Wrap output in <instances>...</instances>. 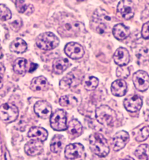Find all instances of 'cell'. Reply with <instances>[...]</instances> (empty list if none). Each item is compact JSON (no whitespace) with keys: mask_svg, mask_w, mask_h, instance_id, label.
<instances>
[{"mask_svg":"<svg viewBox=\"0 0 149 160\" xmlns=\"http://www.w3.org/2000/svg\"><path fill=\"white\" fill-rule=\"evenodd\" d=\"M83 24L74 17L66 16L61 20L58 32L63 37H76L84 29Z\"/></svg>","mask_w":149,"mask_h":160,"instance_id":"6da1fadb","label":"cell"},{"mask_svg":"<svg viewBox=\"0 0 149 160\" xmlns=\"http://www.w3.org/2000/svg\"><path fill=\"white\" fill-rule=\"evenodd\" d=\"M89 143L92 152L99 157H105L109 153L110 150L107 140L100 133H95L91 135Z\"/></svg>","mask_w":149,"mask_h":160,"instance_id":"7a4b0ae2","label":"cell"},{"mask_svg":"<svg viewBox=\"0 0 149 160\" xmlns=\"http://www.w3.org/2000/svg\"><path fill=\"white\" fill-rule=\"evenodd\" d=\"M60 42L59 38L51 32L42 33L36 39L37 47L44 50H53L59 46Z\"/></svg>","mask_w":149,"mask_h":160,"instance_id":"3957f363","label":"cell"},{"mask_svg":"<svg viewBox=\"0 0 149 160\" xmlns=\"http://www.w3.org/2000/svg\"><path fill=\"white\" fill-rule=\"evenodd\" d=\"M95 117L97 122L103 125L109 126L117 119L116 112L106 105H102L96 108Z\"/></svg>","mask_w":149,"mask_h":160,"instance_id":"277c9868","label":"cell"},{"mask_svg":"<svg viewBox=\"0 0 149 160\" xmlns=\"http://www.w3.org/2000/svg\"><path fill=\"white\" fill-rule=\"evenodd\" d=\"M84 75L79 71L73 70L67 74L60 82V87L63 89L72 88L78 86L82 83Z\"/></svg>","mask_w":149,"mask_h":160,"instance_id":"5b68a950","label":"cell"},{"mask_svg":"<svg viewBox=\"0 0 149 160\" xmlns=\"http://www.w3.org/2000/svg\"><path fill=\"white\" fill-rule=\"evenodd\" d=\"M18 116V108L10 103L3 104L0 106V119L5 123L15 121Z\"/></svg>","mask_w":149,"mask_h":160,"instance_id":"8992f818","label":"cell"},{"mask_svg":"<svg viewBox=\"0 0 149 160\" xmlns=\"http://www.w3.org/2000/svg\"><path fill=\"white\" fill-rule=\"evenodd\" d=\"M50 125L56 131H63L67 129V114L63 109H57L50 117Z\"/></svg>","mask_w":149,"mask_h":160,"instance_id":"52a82bcc","label":"cell"},{"mask_svg":"<svg viewBox=\"0 0 149 160\" xmlns=\"http://www.w3.org/2000/svg\"><path fill=\"white\" fill-rule=\"evenodd\" d=\"M132 81L136 88L140 92H145L149 88V75L145 71L140 70L135 72L132 77Z\"/></svg>","mask_w":149,"mask_h":160,"instance_id":"ba28073f","label":"cell"},{"mask_svg":"<svg viewBox=\"0 0 149 160\" xmlns=\"http://www.w3.org/2000/svg\"><path fill=\"white\" fill-rule=\"evenodd\" d=\"M84 153V148L79 143L70 144L65 148V156L67 159L74 160L82 158Z\"/></svg>","mask_w":149,"mask_h":160,"instance_id":"9c48e42d","label":"cell"},{"mask_svg":"<svg viewBox=\"0 0 149 160\" xmlns=\"http://www.w3.org/2000/svg\"><path fill=\"white\" fill-rule=\"evenodd\" d=\"M64 52L68 57L74 60L81 59L84 54L83 47L75 42H70L67 44L64 48Z\"/></svg>","mask_w":149,"mask_h":160,"instance_id":"30bf717a","label":"cell"},{"mask_svg":"<svg viewBox=\"0 0 149 160\" xmlns=\"http://www.w3.org/2000/svg\"><path fill=\"white\" fill-rule=\"evenodd\" d=\"M126 110L131 112L140 110L143 105V100L138 95H131L126 98L123 102Z\"/></svg>","mask_w":149,"mask_h":160,"instance_id":"8fae6325","label":"cell"},{"mask_svg":"<svg viewBox=\"0 0 149 160\" xmlns=\"http://www.w3.org/2000/svg\"><path fill=\"white\" fill-rule=\"evenodd\" d=\"M135 6L133 2L130 1H121L117 5V11L124 19H131L134 16Z\"/></svg>","mask_w":149,"mask_h":160,"instance_id":"7c38bea8","label":"cell"},{"mask_svg":"<svg viewBox=\"0 0 149 160\" xmlns=\"http://www.w3.org/2000/svg\"><path fill=\"white\" fill-rule=\"evenodd\" d=\"M34 108L35 113L41 119H48L52 115V106L46 101L37 102Z\"/></svg>","mask_w":149,"mask_h":160,"instance_id":"4fadbf2b","label":"cell"},{"mask_svg":"<svg viewBox=\"0 0 149 160\" xmlns=\"http://www.w3.org/2000/svg\"><path fill=\"white\" fill-rule=\"evenodd\" d=\"M130 141V135L127 131L122 130L115 134L113 138V150L116 152L123 149Z\"/></svg>","mask_w":149,"mask_h":160,"instance_id":"5bb4252c","label":"cell"},{"mask_svg":"<svg viewBox=\"0 0 149 160\" xmlns=\"http://www.w3.org/2000/svg\"><path fill=\"white\" fill-rule=\"evenodd\" d=\"M113 59L115 63L119 66H126L130 61V53L126 48H119L115 52Z\"/></svg>","mask_w":149,"mask_h":160,"instance_id":"9a60e30c","label":"cell"},{"mask_svg":"<svg viewBox=\"0 0 149 160\" xmlns=\"http://www.w3.org/2000/svg\"><path fill=\"white\" fill-rule=\"evenodd\" d=\"M42 142L38 140H32L25 146L26 154L31 156H35L40 154L43 150Z\"/></svg>","mask_w":149,"mask_h":160,"instance_id":"2e32d148","label":"cell"},{"mask_svg":"<svg viewBox=\"0 0 149 160\" xmlns=\"http://www.w3.org/2000/svg\"><path fill=\"white\" fill-rule=\"evenodd\" d=\"M50 84L47 79L44 76L34 78L31 82V89L34 92L45 91L49 88Z\"/></svg>","mask_w":149,"mask_h":160,"instance_id":"e0dca14e","label":"cell"},{"mask_svg":"<svg viewBox=\"0 0 149 160\" xmlns=\"http://www.w3.org/2000/svg\"><path fill=\"white\" fill-rule=\"evenodd\" d=\"M67 130L70 138L74 139L82 134L83 127L79 122L74 119L69 122L67 126Z\"/></svg>","mask_w":149,"mask_h":160,"instance_id":"ac0fdd59","label":"cell"},{"mask_svg":"<svg viewBox=\"0 0 149 160\" xmlns=\"http://www.w3.org/2000/svg\"><path fill=\"white\" fill-rule=\"evenodd\" d=\"M127 85L124 80H117L112 84L111 90L112 95L117 97H122L126 95Z\"/></svg>","mask_w":149,"mask_h":160,"instance_id":"d6986e66","label":"cell"},{"mask_svg":"<svg viewBox=\"0 0 149 160\" xmlns=\"http://www.w3.org/2000/svg\"><path fill=\"white\" fill-rule=\"evenodd\" d=\"M48 136L47 130L41 127H33L28 132V137L32 140H38L42 142L46 141Z\"/></svg>","mask_w":149,"mask_h":160,"instance_id":"ffe728a7","label":"cell"},{"mask_svg":"<svg viewBox=\"0 0 149 160\" xmlns=\"http://www.w3.org/2000/svg\"><path fill=\"white\" fill-rule=\"evenodd\" d=\"M112 33L118 40H123L130 36V28L124 24L119 23L114 26Z\"/></svg>","mask_w":149,"mask_h":160,"instance_id":"44dd1931","label":"cell"},{"mask_svg":"<svg viewBox=\"0 0 149 160\" xmlns=\"http://www.w3.org/2000/svg\"><path fill=\"white\" fill-rule=\"evenodd\" d=\"M70 63L67 59L60 58L55 59L52 63L53 72L57 74H61L69 67Z\"/></svg>","mask_w":149,"mask_h":160,"instance_id":"7402d4cb","label":"cell"},{"mask_svg":"<svg viewBox=\"0 0 149 160\" xmlns=\"http://www.w3.org/2000/svg\"><path fill=\"white\" fill-rule=\"evenodd\" d=\"M65 142V138L63 136L56 134L53 137L50 144V150L54 153H58L62 150Z\"/></svg>","mask_w":149,"mask_h":160,"instance_id":"603a6c76","label":"cell"},{"mask_svg":"<svg viewBox=\"0 0 149 160\" xmlns=\"http://www.w3.org/2000/svg\"><path fill=\"white\" fill-rule=\"evenodd\" d=\"M9 49L12 52L22 54L27 50V44L23 39L17 38L11 42L9 45Z\"/></svg>","mask_w":149,"mask_h":160,"instance_id":"cb8c5ba5","label":"cell"},{"mask_svg":"<svg viewBox=\"0 0 149 160\" xmlns=\"http://www.w3.org/2000/svg\"><path fill=\"white\" fill-rule=\"evenodd\" d=\"M59 103L63 107L71 109L77 106L78 100L74 95L70 94L62 96L59 100Z\"/></svg>","mask_w":149,"mask_h":160,"instance_id":"d4e9b609","label":"cell"},{"mask_svg":"<svg viewBox=\"0 0 149 160\" xmlns=\"http://www.w3.org/2000/svg\"><path fill=\"white\" fill-rule=\"evenodd\" d=\"M15 4L16 9L19 13H25L26 15H30L34 11L33 5L26 4L25 1H16Z\"/></svg>","mask_w":149,"mask_h":160,"instance_id":"484cf974","label":"cell"},{"mask_svg":"<svg viewBox=\"0 0 149 160\" xmlns=\"http://www.w3.org/2000/svg\"><path fill=\"white\" fill-rule=\"evenodd\" d=\"M27 61L24 58H19L16 59L13 63V70L18 74H23L27 71Z\"/></svg>","mask_w":149,"mask_h":160,"instance_id":"4316f807","label":"cell"},{"mask_svg":"<svg viewBox=\"0 0 149 160\" xmlns=\"http://www.w3.org/2000/svg\"><path fill=\"white\" fill-rule=\"evenodd\" d=\"M135 155L140 160H148L149 159V146L147 144L141 145L137 148Z\"/></svg>","mask_w":149,"mask_h":160,"instance_id":"83f0119b","label":"cell"},{"mask_svg":"<svg viewBox=\"0 0 149 160\" xmlns=\"http://www.w3.org/2000/svg\"><path fill=\"white\" fill-rule=\"evenodd\" d=\"M99 81L94 76L89 77L84 82V87L87 91H92L96 88L98 85Z\"/></svg>","mask_w":149,"mask_h":160,"instance_id":"f1b7e54d","label":"cell"},{"mask_svg":"<svg viewBox=\"0 0 149 160\" xmlns=\"http://www.w3.org/2000/svg\"><path fill=\"white\" fill-rule=\"evenodd\" d=\"M12 14L8 8L3 4H0V20L6 21L11 19Z\"/></svg>","mask_w":149,"mask_h":160,"instance_id":"f546056e","label":"cell"},{"mask_svg":"<svg viewBox=\"0 0 149 160\" xmlns=\"http://www.w3.org/2000/svg\"><path fill=\"white\" fill-rule=\"evenodd\" d=\"M130 70L129 68L126 66H119L116 71V75L119 78H127L130 75Z\"/></svg>","mask_w":149,"mask_h":160,"instance_id":"4dcf8cb0","label":"cell"},{"mask_svg":"<svg viewBox=\"0 0 149 160\" xmlns=\"http://www.w3.org/2000/svg\"><path fill=\"white\" fill-rule=\"evenodd\" d=\"M139 62H144L148 60V50L147 48H142L136 54Z\"/></svg>","mask_w":149,"mask_h":160,"instance_id":"1f68e13d","label":"cell"},{"mask_svg":"<svg viewBox=\"0 0 149 160\" xmlns=\"http://www.w3.org/2000/svg\"><path fill=\"white\" fill-rule=\"evenodd\" d=\"M149 129L148 126L144 127L139 131L136 140L138 142H142L147 139L149 136Z\"/></svg>","mask_w":149,"mask_h":160,"instance_id":"d6a6232c","label":"cell"},{"mask_svg":"<svg viewBox=\"0 0 149 160\" xmlns=\"http://www.w3.org/2000/svg\"><path fill=\"white\" fill-rule=\"evenodd\" d=\"M15 19H13L12 21L11 22L10 25L11 28L15 31H17L19 30L20 28H21L22 25V20L19 17V16H17L14 18Z\"/></svg>","mask_w":149,"mask_h":160,"instance_id":"836d02e7","label":"cell"},{"mask_svg":"<svg viewBox=\"0 0 149 160\" xmlns=\"http://www.w3.org/2000/svg\"><path fill=\"white\" fill-rule=\"evenodd\" d=\"M149 22L146 23L143 25L141 31V35L144 39H149Z\"/></svg>","mask_w":149,"mask_h":160,"instance_id":"e575fe53","label":"cell"},{"mask_svg":"<svg viewBox=\"0 0 149 160\" xmlns=\"http://www.w3.org/2000/svg\"><path fill=\"white\" fill-rule=\"evenodd\" d=\"M5 68L2 63H0V89L2 88L4 83V75Z\"/></svg>","mask_w":149,"mask_h":160,"instance_id":"d590c367","label":"cell"},{"mask_svg":"<svg viewBox=\"0 0 149 160\" xmlns=\"http://www.w3.org/2000/svg\"><path fill=\"white\" fill-rule=\"evenodd\" d=\"M38 67V65L37 64L34 63H32L31 64L30 68L29 69V72H32L35 71Z\"/></svg>","mask_w":149,"mask_h":160,"instance_id":"8d00e7d4","label":"cell"},{"mask_svg":"<svg viewBox=\"0 0 149 160\" xmlns=\"http://www.w3.org/2000/svg\"><path fill=\"white\" fill-rule=\"evenodd\" d=\"M2 150H3V148H2V140L1 138V135H0V156H2V152H3Z\"/></svg>","mask_w":149,"mask_h":160,"instance_id":"74e56055","label":"cell"},{"mask_svg":"<svg viewBox=\"0 0 149 160\" xmlns=\"http://www.w3.org/2000/svg\"><path fill=\"white\" fill-rule=\"evenodd\" d=\"M121 160H135L134 159L132 158L131 157L127 156L126 157V158H124L122 159Z\"/></svg>","mask_w":149,"mask_h":160,"instance_id":"f35d334b","label":"cell"},{"mask_svg":"<svg viewBox=\"0 0 149 160\" xmlns=\"http://www.w3.org/2000/svg\"><path fill=\"white\" fill-rule=\"evenodd\" d=\"M146 116L145 119H146L147 121H148L149 119V111L148 110H147V111L146 112Z\"/></svg>","mask_w":149,"mask_h":160,"instance_id":"ab89813d","label":"cell"},{"mask_svg":"<svg viewBox=\"0 0 149 160\" xmlns=\"http://www.w3.org/2000/svg\"><path fill=\"white\" fill-rule=\"evenodd\" d=\"M2 57H3V54H2V52L0 51V59L2 58Z\"/></svg>","mask_w":149,"mask_h":160,"instance_id":"60d3db41","label":"cell"},{"mask_svg":"<svg viewBox=\"0 0 149 160\" xmlns=\"http://www.w3.org/2000/svg\"><path fill=\"white\" fill-rule=\"evenodd\" d=\"M2 49V47H1V43H0V50Z\"/></svg>","mask_w":149,"mask_h":160,"instance_id":"b9f144b4","label":"cell"}]
</instances>
